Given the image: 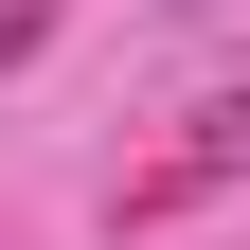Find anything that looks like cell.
<instances>
[{"instance_id": "cell-1", "label": "cell", "mask_w": 250, "mask_h": 250, "mask_svg": "<svg viewBox=\"0 0 250 250\" xmlns=\"http://www.w3.org/2000/svg\"><path fill=\"white\" fill-rule=\"evenodd\" d=\"M214 161H250V89H232V107H214V143H197V179H214Z\"/></svg>"}, {"instance_id": "cell-2", "label": "cell", "mask_w": 250, "mask_h": 250, "mask_svg": "<svg viewBox=\"0 0 250 250\" xmlns=\"http://www.w3.org/2000/svg\"><path fill=\"white\" fill-rule=\"evenodd\" d=\"M18 54H36V18H0V72H18Z\"/></svg>"}]
</instances>
